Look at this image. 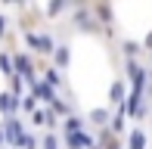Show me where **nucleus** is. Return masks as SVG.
Segmentation results:
<instances>
[{"label": "nucleus", "instance_id": "b1692460", "mask_svg": "<svg viewBox=\"0 0 152 149\" xmlns=\"http://www.w3.org/2000/svg\"><path fill=\"white\" fill-rule=\"evenodd\" d=\"M143 50H152V31H149L146 37H143Z\"/></svg>", "mask_w": 152, "mask_h": 149}, {"label": "nucleus", "instance_id": "5701e85b", "mask_svg": "<svg viewBox=\"0 0 152 149\" xmlns=\"http://www.w3.org/2000/svg\"><path fill=\"white\" fill-rule=\"evenodd\" d=\"M6 34H10V19L0 12V40H6Z\"/></svg>", "mask_w": 152, "mask_h": 149}, {"label": "nucleus", "instance_id": "6e6552de", "mask_svg": "<svg viewBox=\"0 0 152 149\" xmlns=\"http://www.w3.org/2000/svg\"><path fill=\"white\" fill-rule=\"evenodd\" d=\"M68 62H72V50H68V44H56V53H53V69H68Z\"/></svg>", "mask_w": 152, "mask_h": 149}, {"label": "nucleus", "instance_id": "393cba45", "mask_svg": "<svg viewBox=\"0 0 152 149\" xmlns=\"http://www.w3.org/2000/svg\"><path fill=\"white\" fill-rule=\"evenodd\" d=\"M0 149H6V137H3V124H0Z\"/></svg>", "mask_w": 152, "mask_h": 149}, {"label": "nucleus", "instance_id": "ddd939ff", "mask_svg": "<svg viewBox=\"0 0 152 149\" xmlns=\"http://www.w3.org/2000/svg\"><path fill=\"white\" fill-rule=\"evenodd\" d=\"M87 118L93 121V124H99V127H106L109 121H112V115H109V109H90V115Z\"/></svg>", "mask_w": 152, "mask_h": 149}, {"label": "nucleus", "instance_id": "f03ea898", "mask_svg": "<svg viewBox=\"0 0 152 149\" xmlns=\"http://www.w3.org/2000/svg\"><path fill=\"white\" fill-rule=\"evenodd\" d=\"M0 124H3L6 149H19V140L25 137V121H22V115H19V118H6V121H0Z\"/></svg>", "mask_w": 152, "mask_h": 149}, {"label": "nucleus", "instance_id": "0eeeda50", "mask_svg": "<svg viewBox=\"0 0 152 149\" xmlns=\"http://www.w3.org/2000/svg\"><path fill=\"white\" fill-rule=\"evenodd\" d=\"M124 99H127V87H124V81L118 78V81H112V87H109V103L112 106H124Z\"/></svg>", "mask_w": 152, "mask_h": 149}, {"label": "nucleus", "instance_id": "dca6fc26", "mask_svg": "<svg viewBox=\"0 0 152 149\" xmlns=\"http://www.w3.org/2000/svg\"><path fill=\"white\" fill-rule=\"evenodd\" d=\"M10 93H12V96H19V99L25 96V81L19 78V74H12V78H10Z\"/></svg>", "mask_w": 152, "mask_h": 149}, {"label": "nucleus", "instance_id": "9b49d317", "mask_svg": "<svg viewBox=\"0 0 152 149\" xmlns=\"http://www.w3.org/2000/svg\"><path fill=\"white\" fill-rule=\"evenodd\" d=\"M44 81L53 87V90H56V87H62V72L53 69V65H47V69H44Z\"/></svg>", "mask_w": 152, "mask_h": 149}, {"label": "nucleus", "instance_id": "a878e982", "mask_svg": "<svg viewBox=\"0 0 152 149\" xmlns=\"http://www.w3.org/2000/svg\"><path fill=\"white\" fill-rule=\"evenodd\" d=\"M149 72H152V65H149Z\"/></svg>", "mask_w": 152, "mask_h": 149}, {"label": "nucleus", "instance_id": "39448f33", "mask_svg": "<svg viewBox=\"0 0 152 149\" xmlns=\"http://www.w3.org/2000/svg\"><path fill=\"white\" fill-rule=\"evenodd\" d=\"M19 103H22V99L12 96L10 90L0 93V115H3V121H6V118H19V115H22V112H19Z\"/></svg>", "mask_w": 152, "mask_h": 149}, {"label": "nucleus", "instance_id": "4be33fe9", "mask_svg": "<svg viewBox=\"0 0 152 149\" xmlns=\"http://www.w3.org/2000/svg\"><path fill=\"white\" fill-rule=\"evenodd\" d=\"M99 146H102V149H121V143L112 137V134H106V131H102V143H99Z\"/></svg>", "mask_w": 152, "mask_h": 149}, {"label": "nucleus", "instance_id": "1a4fd4ad", "mask_svg": "<svg viewBox=\"0 0 152 149\" xmlns=\"http://www.w3.org/2000/svg\"><path fill=\"white\" fill-rule=\"evenodd\" d=\"M87 127V121L84 118H78V115H68L65 121H62V134H65V137H72V134H81Z\"/></svg>", "mask_w": 152, "mask_h": 149}, {"label": "nucleus", "instance_id": "423d86ee", "mask_svg": "<svg viewBox=\"0 0 152 149\" xmlns=\"http://www.w3.org/2000/svg\"><path fill=\"white\" fill-rule=\"evenodd\" d=\"M65 146H68V149H93V146H96V140H93L87 131H81V134H72V137H65Z\"/></svg>", "mask_w": 152, "mask_h": 149}, {"label": "nucleus", "instance_id": "20e7f679", "mask_svg": "<svg viewBox=\"0 0 152 149\" xmlns=\"http://www.w3.org/2000/svg\"><path fill=\"white\" fill-rule=\"evenodd\" d=\"M28 93H31V96H34V99H37V103H44V106H47V109H50V106H53V103H56V99H59V96H56V90H53V87H50V84H47V81H44V78H37V81H34V84H31V90H28Z\"/></svg>", "mask_w": 152, "mask_h": 149}, {"label": "nucleus", "instance_id": "7ed1b4c3", "mask_svg": "<svg viewBox=\"0 0 152 149\" xmlns=\"http://www.w3.org/2000/svg\"><path fill=\"white\" fill-rule=\"evenodd\" d=\"M124 74H127V81H130V90H137V93H143V87H146V78H149V72L143 69L137 59H127L124 62Z\"/></svg>", "mask_w": 152, "mask_h": 149}, {"label": "nucleus", "instance_id": "412c9836", "mask_svg": "<svg viewBox=\"0 0 152 149\" xmlns=\"http://www.w3.org/2000/svg\"><path fill=\"white\" fill-rule=\"evenodd\" d=\"M65 9H68V6L62 3V0H56V3H50V6H47V9H44V12H47V16H50V19H53V16H59V12H65Z\"/></svg>", "mask_w": 152, "mask_h": 149}, {"label": "nucleus", "instance_id": "a211bd4d", "mask_svg": "<svg viewBox=\"0 0 152 149\" xmlns=\"http://www.w3.org/2000/svg\"><path fill=\"white\" fill-rule=\"evenodd\" d=\"M40 149H59V137H56V134H50V131H47L44 137H40Z\"/></svg>", "mask_w": 152, "mask_h": 149}, {"label": "nucleus", "instance_id": "f257e3e1", "mask_svg": "<svg viewBox=\"0 0 152 149\" xmlns=\"http://www.w3.org/2000/svg\"><path fill=\"white\" fill-rule=\"evenodd\" d=\"M22 40H25V47H28L34 56H53V53H56V40H53L50 31L28 28V31H22Z\"/></svg>", "mask_w": 152, "mask_h": 149}, {"label": "nucleus", "instance_id": "6ab92c4d", "mask_svg": "<svg viewBox=\"0 0 152 149\" xmlns=\"http://www.w3.org/2000/svg\"><path fill=\"white\" fill-rule=\"evenodd\" d=\"M93 16L99 19V22H112V6H93Z\"/></svg>", "mask_w": 152, "mask_h": 149}, {"label": "nucleus", "instance_id": "aec40b11", "mask_svg": "<svg viewBox=\"0 0 152 149\" xmlns=\"http://www.w3.org/2000/svg\"><path fill=\"white\" fill-rule=\"evenodd\" d=\"M31 124L34 127H47V106H40V109L31 115Z\"/></svg>", "mask_w": 152, "mask_h": 149}, {"label": "nucleus", "instance_id": "f3484780", "mask_svg": "<svg viewBox=\"0 0 152 149\" xmlns=\"http://www.w3.org/2000/svg\"><path fill=\"white\" fill-rule=\"evenodd\" d=\"M19 149H40V140L34 137V134H28V131H25V137L19 140Z\"/></svg>", "mask_w": 152, "mask_h": 149}, {"label": "nucleus", "instance_id": "f8f14e48", "mask_svg": "<svg viewBox=\"0 0 152 149\" xmlns=\"http://www.w3.org/2000/svg\"><path fill=\"white\" fill-rule=\"evenodd\" d=\"M121 50H124V56H127V59H137V56L143 53V40H124Z\"/></svg>", "mask_w": 152, "mask_h": 149}, {"label": "nucleus", "instance_id": "4468645a", "mask_svg": "<svg viewBox=\"0 0 152 149\" xmlns=\"http://www.w3.org/2000/svg\"><path fill=\"white\" fill-rule=\"evenodd\" d=\"M124 118H127V115H124L121 109H118V112L112 115V121H109V134H112V137H115V134H121V131H124Z\"/></svg>", "mask_w": 152, "mask_h": 149}, {"label": "nucleus", "instance_id": "9d476101", "mask_svg": "<svg viewBox=\"0 0 152 149\" xmlns=\"http://www.w3.org/2000/svg\"><path fill=\"white\" fill-rule=\"evenodd\" d=\"M0 74L6 81L16 74V65H12V50H0Z\"/></svg>", "mask_w": 152, "mask_h": 149}, {"label": "nucleus", "instance_id": "2eb2a0df", "mask_svg": "<svg viewBox=\"0 0 152 149\" xmlns=\"http://www.w3.org/2000/svg\"><path fill=\"white\" fill-rule=\"evenodd\" d=\"M37 109H40V103L31 96V93H25V96H22V103H19V112H28V115H34Z\"/></svg>", "mask_w": 152, "mask_h": 149}]
</instances>
